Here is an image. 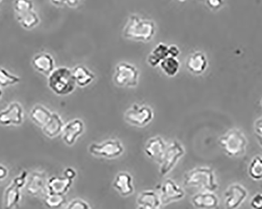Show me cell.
<instances>
[{
	"mask_svg": "<svg viewBox=\"0 0 262 209\" xmlns=\"http://www.w3.org/2000/svg\"><path fill=\"white\" fill-rule=\"evenodd\" d=\"M251 207L253 209H262V194H256L251 201Z\"/></svg>",
	"mask_w": 262,
	"mask_h": 209,
	"instance_id": "cell-35",
	"label": "cell"
},
{
	"mask_svg": "<svg viewBox=\"0 0 262 209\" xmlns=\"http://www.w3.org/2000/svg\"><path fill=\"white\" fill-rule=\"evenodd\" d=\"M14 9L17 16L21 15L33 10L34 4L32 0H15Z\"/></svg>",
	"mask_w": 262,
	"mask_h": 209,
	"instance_id": "cell-31",
	"label": "cell"
},
{
	"mask_svg": "<svg viewBox=\"0 0 262 209\" xmlns=\"http://www.w3.org/2000/svg\"><path fill=\"white\" fill-rule=\"evenodd\" d=\"M17 19L20 26L27 30H30V29L36 27L40 22L39 15L34 10H31L29 12L21 14V15H17Z\"/></svg>",
	"mask_w": 262,
	"mask_h": 209,
	"instance_id": "cell-26",
	"label": "cell"
},
{
	"mask_svg": "<svg viewBox=\"0 0 262 209\" xmlns=\"http://www.w3.org/2000/svg\"><path fill=\"white\" fill-rule=\"evenodd\" d=\"M167 57H169V46L160 43L148 55V65L151 67H157Z\"/></svg>",
	"mask_w": 262,
	"mask_h": 209,
	"instance_id": "cell-24",
	"label": "cell"
},
{
	"mask_svg": "<svg viewBox=\"0 0 262 209\" xmlns=\"http://www.w3.org/2000/svg\"><path fill=\"white\" fill-rule=\"evenodd\" d=\"M248 192L241 184L234 183L225 193V209H238L247 199Z\"/></svg>",
	"mask_w": 262,
	"mask_h": 209,
	"instance_id": "cell-11",
	"label": "cell"
},
{
	"mask_svg": "<svg viewBox=\"0 0 262 209\" xmlns=\"http://www.w3.org/2000/svg\"><path fill=\"white\" fill-rule=\"evenodd\" d=\"M185 152V149L180 142L178 141L172 142L166 148L163 160L160 163V176H165L171 172L178 164V160L183 157Z\"/></svg>",
	"mask_w": 262,
	"mask_h": 209,
	"instance_id": "cell-8",
	"label": "cell"
},
{
	"mask_svg": "<svg viewBox=\"0 0 262 209\" xmlns=\"http://www.w3.org/2000/svg\"><path fill=\"white\" fill-rule=\"evenodd\" d=\"M51 4L57 7H76L80 0H51Z\"/></svg>",
	"mask_w": 262,
	"mask_h": 209,
	"instance_id": "cell-33",
	"label": "cell"
},
{
	"mask_svg": "<svg viewBox=\"0 0 262 209\" xmlns=\"http://www.w3.org/2000/svg\"><path fill=\"white\" fill-rule=\"evenodd\" d=\"M1 1H2V0H0V3H1Z\"/></svg>",
	"mask_w": 262,
	"mask_h": 209,
	"instance_id": "cell-45",
	"label": "cell"
},
{
	"mask_svg": "<svg viewBox=\"0 0 262 209\" xmlns=\"http://www.w3.org/2000/svg\"><path fill=\"white\" fill-rule=\"evenodd\" d=\"M21 200L20 188L10 182L4 194V209H14Z\"/></svg>",
	"mask_w": 262,
	"mask_h": 209,
	"instance_id": "cell-20",
	"label": "cell"
},
{
	"mask_svg": "<svg viewBox=\"0 0 262 209\" xmlns=\"http://www.w3.org/2000/svg\"><path fill=\"white\" fill-rule=\"evenodd\" d=\"M32 65L36 71L49 76L55 69V61L51 54L42 52L35 54L32 60Z\"/></svg>",
	"mask_w": 262,
	"mask_h": 209,
	"instance_id": "cell-14",
	"label": "cell"
},
{
	"mask_svg": "<svg viewBox=\"0 0 262 209\" xmlns=\"http://www.w3.org/2000/svg\"><path fill=\"white\" fill-rule=\"evenodd\" d=\"M185 197L183 190L172 179H167L162 184L160 188L161 204H167L173 201H180Z\"/></svg>",
	"mask_w": 262,
	"mask_h": 209,
	"instance_id": "cell-12",
	"label": "cell"
},
{
	"mask_svg": "<svg viewBox=\"0 0 262 209\" xmlns=\"http://www.w3.org/2000/svg\"><path fill=\"white\" fill-rule=\"evenodd\" d=\"M43 201L46 207L48 208L58 209L64 205L66 202V198L64 195L47 193V195L44 197Z\"/></svg>",
	"mask_w": 262,
	"mask_h": 209,
	"instance_id": "cell-29",
	"label": "cell"
},
{
	"mask_svg": "<svg viewBox=\"0 0 262 209\" xmlns=\"http://www.w3.org/2000/svg\"><path fill=\"white\" fill-rule=\"evenodd\" d=\"M162 71L163 72L166 76L169 77H173L178 74L180 69V63L177 57H166L161 61L160 64Z\"/></svg>",
	"mask_w": 262,
	"mask_h": 209,
	"instance_id": "cell-27",
	"label": "cell"
},
{
	"mask_svg": "<svg viewBox=\"0 0 262 209\" xmlns=\"http://www.w3.org/2000/svg\"><path fill=\"white\" fill-rule=\"evenodd\" d=\"M257 140H258L259 143L262 147V136H260V135H257Z\"/></svg>",
	"mask_w": 262,
	"mask_h": 209,
	"instance_id": "cell-41",
	"label": "cell"
},
{
	"mask_svg": "<svg viewBox=\"0 0 262 209\" xmlns=\"http://www.w3.org/2000/svg\"><path fill=\"white\" fill-rule=\"evenodd\" d=\"M154 117L151 107L146 104H134L124 113V119L129 124L142 127L148 125Z\"/></svg>",
	"mask_w": 262,
	"mask_h": 209,
	"instance_id": "cell-6",
	"label": "cell"
},
{
	"mask_svg": "<svg viewBox=\"0 0 262 209\" xmlns=\"http://www.w3.org/2000/svg\"><path fill=\"white\" fill-rule=\"evenodd\" d=\"M248 175L254 180L262 179V157L255 156L249 164Z\"/></svg>",
	"mask_w": 262,
	"mask_h": 209,
	"instance_id": "cell-28",
	"label": "cell"
},
{
	"mask_svg": "<svg viewBox=\"0 0 262 209\" xmlns=\"http://www.w3.org/2000/svg\"><path fill=\"white\" fill-rule=\"evenodd\" d=\"M138 205L146 207H159L161 204L160 196L151 191H144L138 196L137 200Z\"/></svg>",
	"mask_w": 262,
	"mask_h": 209,
	"instance_id": "cell-25",
	"label": "cell"
},
{
	"mask_svg": "<svg viewBox=\"0 0 262 209\" xmlns=\"http://www.w3.org/2000/svg\"><path fill=\"white\" fill-rule=\"evenodd\" d=\"M47 179L45 172H32L28 177L26 185V192L32 197H45L47 193Z\"/></svg>",
	"mask_w": 262,
	"mask_h": 209,
	"instance_id": "cell-9",
	"label": "cell"
},
{
	"mask_svg": "<svg viewBox=\"0 0 262 209\" xmlns=\"http://www.w3.org/2000/svg\"><path fill=\"white\" fill-rule=\"evenodd\" d=\"M113 187L119 192L120 195L123 197H128L135 192L133 178L128 172H120L115 178Z\"/></svg>",
	"mask_w": 262,
	"mask_h": 209,
	"instance_id": "cell-17",
	"label": "cell"
},
{
	"mask_svg": "<svg viewBox=\"0 0 262 209\" xmlns=\"http://www.w3.org/2000/svg\"><path fill=\"white\" fill-rule=\"evenodd\" d=\"M23 107L17 101H13L7 106V108L0 111V124L4 126H19L24 122Z\"/></svg>",
	"mask_w": 262,
	"mask_h": 209,
	"instance_id": "cell-10",
	"label": "cell"
},
{
	"mask_svg": "<svg viewBox=\"0 0 262 209\" xmlns=\"http://www.w3.org/2000/svg\"><path fill=\"white\" fill-rule=\"evenodd\" d=\"M254 131H255L257 135L262 136V117L257 119L254 123Z\"/></svg>",
	"mask_w": 262,
	"mask_h": 209,
	"instance_id": "cell-38",
	"label": "cell"
},
{
	"mask_svg": "<svg viewBox=\"0 0 262 209\" xmlns=\"http://www.w3.org/2000/svg\"><path fill=\"white\" fill-rule=\"evenodd\" d=\"M52 113L42 104H36L30 112V118L35 124L43 128L49 121Z\"/></svg>",
	"mask_w": 262,
	"mask_h": 209,
	"instance_id": "cell-23",
	"label": "cell"
},
{
	"mask_svg": "<svg viewBox=\"0 0 262 209\" xmlns=\"http://www.w3.org/2000/svg\"><path fill=\"white\" fill-rule=\"evenodd\" d=\"M113 80L121 88H135L139 81V70L129 63H119L115 68Z\"/></svg>",
	"mask_w": 262,
	"mask_h": 209,
	"instance_id": "cell-5",
	"label": "cell"
},
{
	"mask_svg": "<svg viewBox=\"0 0 262 209\" xmlns=\"http://www.w3.org/2000/svg\"><path fill=\"white\" fill-rule=\"evenodd\" d=\"M166 148L167 145L163 138L160 136H156L148 139L145 147V152L148 157L160 164Z\"/></svg>",
	"mask_w": 262,
	"mask_h": 209,
	"instance_id": "cell-15",
	"label": "cell"
},
{
	"mask_svg": "<svg viewBox=\"0 0 262 209\" xmlns=\"http://www.w3.org/2000/svg\"><path fill=\"white\" fill-rule=\"evenodd\" d=\"M179 1H182V2H183V1H185V0H179Z\"/></svg>",
	"mask_w": 262,
	"mask_h": 209,
	"instance_id": "cell-43",
	"label": "cell"
},
{
	"mask_svg": "<svg viewBox=\"0 0 262 209\" xmlns=\"http://www.w3.org/2000/svg\"><path fill=\"white\" fill-rule=\"evenodd\" d=\"M192 204L197 209H217L219 199L213 192L203 191L192 197Z\"/></svg>",
	"mask_w": 262,
	"mask_h": 209,
	"instance_id": "cell-16",
	"label": "cell"
},
{
	"mask_svg": "<svg viewBox=\"0 0 262 209\" xmlns=\"http://www.w3.org/2000/svg\"><path fill=\"white\" fill-rule=\"evenodd\" d=\"M3 96V91L2 90L0 89V98H2Z\"/></svg>",
	"mask_w": 262,
	"mask_h": 209,
	"instance_id": "cell-42",
	"label": "cell"
},
{
	"mask_svg": "<svg viewBox=\"0 0 262 209\" xmlns=\"http://www.w3.org/2000/svg\"><path fill=\"white\" fill-rule=\"evenodd\" d=\"M138 209H159V207H141V206H139Z\"/></svg>",
	"mask_w": 262,
	"mask_h": 209,
	"instance_id": "cell-40",
	"label": "cell"
},
{
	"mask_svg": "<svg viewBox=\"0 0 262 209\" xmlns=\"http://www.w3.org/2000/svg\"><path fill=\"white\" fill-rule=\"evenodd\" d=\"M260 103H261V106H262V99H261V101H260Z\"/></svg>",
	"mask_w": 262,
	"mask_h": 209,
	"instance_id": "cell-44",
	"label": "cell"
},
{
	"mask_svg": "<svg viewBox=\"0 0 262 209\" xmlns=\"http://www.w3.org/2000/svg\"><path fill=\"white\" fill-rule=\"evenodd\" d=\"M64 209H91L88 203L80 199L73 200Z\"/></svg>",
	"mask_w": 262,
	"mask_h": 209,
	"instance_id": "cell-34",
	"label": "cell"
},
{
	"mask_svg": "<svg viewBox=\"0 0 262 209\" xmlns=\"http://www.w3.org/2000/svg\"><path fill=\"white\" fill-rule=\"evenodd\" d=\"M180 54V50L176 45L169 46V56L170 57H177Z\"/></svg>",
	"mask_w": 262,
	"mask_h": 209,
	"instance_id": "cell-37",
	"label": "cell"
},
{
	"mask_svg": "<svg viewBox=\"0 0 262 209\" xmlns=\"http://www.w3.org/2000/svg\"><path fill=\"white\" fill-rule=\"evenodd\" d=\"M156 32L157 27L153 20L133 14L129 16L125 25L123 35L129 40L147 43L154 38Z\"/></svg>",
	"mask_w": 262,
	"mask_h": 209,
	"instance_id": "cell-1",
	"label": "cell"
},
{
	"mask_svg": "<svg viewBox=\"0 0 262 209\" xmlns=\"http://www.w3.org/2000/svg\"><path fill=\"white\" fill-rule=\"evenodd\" d=\"M76 85L73 70L67 67L55 68L48 76V87L59 96L70 95L76 89Z\"/></svg>",
	"mask_w": 262,
	"mask_h": 209,
	"instance_id": "cell-3",
	"label": "cell"
},
{
	"mask_svg": "<svg viewBox=\"0 0 262 209\" xmlns=\"http://www.w3.org/2000/svg\"><path fill=\"white\" fill-rule=\"evenodd\" d=\"M64 176L67 179H73L76 177V171L74 170V169H72V168H68L64 170Z\"/></svg>",
	"mask_w": 262,
	"mask_h": 209,
	"instance_id": "cell-36",
	"label": "cell"
},
{
	"mask_svg": "<svg viewBox=\"0 0 262 209\" xmlns=\"http://www.w3.org/2000/svg\"><path fill=\"white\" fill-rule=\"evenodd\" d=\"M219 144L229 157H239L245 154L247 139L239 129H232L219 138Z\"/></svg>",
	"mask_w": 262,
	"mask_h": 209,
	"instance_id": "cell-4",
	"label": "cell"
},
{
	"mask_svg": "<svg viewBox=\"0 0 262 209\" xmlns=\"http://www.w3.org/2000/svg\"><path fill=\"white\" fill-rule=\"evenodd\" d=\"M184 184L186 187L198 188L208 192H214L219 188L213 169L206 167L195 168L185 173Z\"/></svg>",
	"mask_w": 262,
	"mask_h": 209,
	"instance_id": "cell-2",
	"label": "cell"
},
{
	"mask_svg": "<svg viewBox=\"0 0 262 209\" xmlns=\"http://www.w3.org/2000/svg\"><path fill=\"white\" fill-rule=\"evenodd\" d=\"M20 82V78L19 76L12 74L4 68L0 67V87L7 88L17 85Z\"/></svg>",
	"mask_w": 262,
	"mask_h": 209,
	"instance_id": "cell-30",
	"label": "cell"
},
{
	"mask_svg": "<svg viewBox=\"0 0 262 209\" xmlns=\"http://www.w3.org/2000/svg\"><path fill=\"white\" fill-rule=\"evenodd\" d=\"M124 151L123 145L117 139H108L100 143H92L89 147V152L95 157L114 159L120 157Z\"/></svg>",
	"mask_w": 262,
	"mask_h": 209,
	"instance_id": "cell-7",
	"label": "cell"
},
{
	"mask_svg": "<svg viewBox=\"0 0 262 209\" xmlns=\"http://www.w3.org/2000/svg\"><path fill=\"white\" fill-rule=\"evenodd\" d=\"M28 177H29V173L27 171H23L19 176H16L13 181H11L12 183H14L16 186L20 188L26 187V183H27Z\"/></svg>",
	"mask_w": 262,
	"mask_h": 209,
	"instance_id": "cell-32",
	"label": "cell"
},
{
	"mask_svg": "<svg viewBox=\"0 0 262 209\" xmlns=\"http://www.w3.org/2000/svg\"><path fill=\"white\" fill-rule=\"evenodd\" d=\"M73 75L76 85L81 88H85L91 85L95 79V74L84 66H77L73 69Z\"/></svg>",
	"mask_w": 262,
	"mask_h": 209,
	"instance_id": "cell-22",
	"label": "cell"
},
{
	"mask_svg": "<svg viewBox=\"0 0 262 209\" xmlns=\"http://www.w3.org/2000/svg\"><path fill=\"white\" fill-rule=\"evenodd\" d=\"M73 184L72 179L64 177L50 178L47 181V191L50 194H61L64 195L70 189Z\"/></svg>",
	"mask_w": 262,
	"mask_h": 209,
	"instance_id": "cell-19",
	"label": "cell"
},
{
	"mask_svg": "<svg viewBox=\"0 0 262 209\" xmlns=\"http://www.w3.org/2000/svg\"><path fill=\"white\" fill-rule=\"evenodd\" d=\"M84 132V123L80 119H74L66 123L62 131V138L68 145H74L76 141Z\"/></svg>",
	"mask_w": 262,
	"mask_h": 209,
	"instance_id": "cell-13",
	"label": "cell"
},
{
	"mask_svg": "<svg viewBox=\"0 0 262 209\" xmlns=\"http://www.w3.org/2000/svg\"><path fill=\"white\" fill-rule=\"evenodd\" d=\"M9 171L7 168L0 164V182L4 180L8 176Z\"/></svg>",
	"mask_w": 262,
	"mask_h": 209,
	"instance_id": "cell-39",
	"label": "cell"
},
{
	"mask_svg": "<svg viewBox=\"0 0 262 209\" xmlns=\"http://www.w3.org/2000/svg\"><path fill=\"white\" fill-rule=\"evenodd\" d=\"M64 122L57 113H52L51 119L47 124L42 128V132L46 136L54 138L62 133L64 129Z\"/></svg>",
	"mask_w": 262,
	"mask_h": 209,
	"instance_id": "cell-21",
	"label": "cell"
},
{
	"mask_svg": "<svg viewBox=\"0 0 262 209\" xmlns=\"http://www.w3.org/2000/svg\"><path fill=\"white\" fill-rule=\"evenodd\" d=\"M207 58L202 52L192 53L190 54L186 61V67L188 71L195 75H200L205 71L207 68Z\"/></svg>",
	"mask_w": 262,
	"mask_h": 209,
	"instance_id": "cell-18",
	"label": "cell"
}]
</instances>
